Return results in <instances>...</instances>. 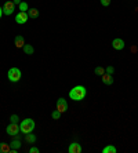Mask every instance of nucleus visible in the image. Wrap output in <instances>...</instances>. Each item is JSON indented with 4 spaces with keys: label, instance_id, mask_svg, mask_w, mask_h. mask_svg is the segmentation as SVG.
<instances>
[{
    "label": "nucleus",
    "instance_id": "f257e3e1",
    "mask_svg": "<svg viewBox=\"0 0 138 153\" xmlns=\"http://www.w3.org/2000/svg\"><path fill=\"white\" fill-rule=\"evenodd\" d=\"M86 94H87V91H86V88L83 85H76V87H73V88L69 91V97H71V100H73V101L84 100Z\"/></svg>",
    "mask_w": 138,
    "mask_h": 153
},
{
    "label": "nucleus",
    "instance_id": "f03ea898",
    "mask_svg": "<svg viewBox=\"0 0 138 153\" xmlns=\"http://www.w3.org/2000/svg\"><path fill=\"white\" fill-rule=\"evenodd\" d=\"M36 127V123L33 119H25V120L21 121V124H19V131L22 134H29V132H32Z\"/></svg>",
    "mask_w": 138,
    "mask_h": 153
},
{
    "label": "nucleus",
    "instance_id": "7ed1b4c3",
    "mask_svg": "<svg viewBox=\"0 0 138 153\" xmlns=\"http://www.w3.org/2000/svg\"><path fill=\"white\" fill-rule=\"evenodd\" d=\"M7 77L11 83H17L21 79V71L18 68H10L7 72Z\"/></svg>",
    "mask_w": 138,
    "mask_h": 153
},
{
    "label": "nucleus",
    "instance_id": "20e7f679",
    "mask_svg": "<svg viewBox=\"0 0 138 153\" xmlns=\"http://www.w3.org/2000/svg\"><path fill=\"white\" fill-rule=\"evenodd\" d=\"M6 132L11 137H17L18 134L21 132L19 131V124H18V123H11V124H8L7 128H6Z\"/></svg>",
    "mask_w": 138,
    "mask_h": 153
},
{
    "label": "nucleus",
    "instance_id": "39448f33",
    "mask_svg": "<svg viewBox=\"0 0 138 153\" xmlns=\"http://www.w3.org/2000/svg\"><path fill=\"white\" fill-rule=\"evenodd\" d=\"M28 19H29L28 11H26V13H25V11H19V13L15 15V22L19 24V25H22V24H25V22H28Z\"/></svg>",
    "mask_w": 138,
    "mask_h": 153
},
{
    "label": "nucleus",
    "instance_id": "423d86ee",
    "mask_svg": "<svg viewBox=\"0 0 138 153\" xmlns=\"http://www.w3.org/2000/svg\"><path fill=\"white\" fill-rule=\"evenodd\" d=\"M15 10V4L14 1H6L3 6V14L4 15H11Z\"/></svg>",
    "mask_w": 138,
    "mask_h": 153
},
{
    "label": "nucleus",
    "instance_id": "0eeeda50",
    "mask_svg": "<svg viewBox=\"0 0 138 153\" xmlns=\"http://www.w3.org/2000/svg\"><path fill=\"white\" fill-rule=\"evenodd\" d=\"M57 111H60L61 113H65L68 111V102L65 98H58L57 101Z\"/></svg>",
    "mask_w": 138,
    "mask_h": 153
},
{
    "label": "nucleus",
    "instance_id": "6e6552de",
    "mask_svg": "<svg viewBox=\"0 0 138 153\" xmlns=\"http://www.w3.org/2000/svg\"><path fill=\"white\" fill-rule=\"evenodd\" d=\"M21 145H22V142L19 139H13L10 142V146H11L10 153H17L18 150H19V148H21Z\"/></svg>",
    "mask_w": 138,
    "mask_h": 153
},
{
    "label": "nucleus",
    "instance_id": "1a4fd4ad",
    "mask_svg": "<svg viewBox=\"0 0 138 153\" xmlns=\"http://www.w3.org/2000/svg\"><path fill=\"white\" fill-rule=\"evenodd\" d=\"M124 40L123 39H113L112 40V47H113L115 50H117V51H120V50H123L124 48Z\"/></svg>",
    "mask_w": 138,
    "mask_h": 153
},
{
    "label": "nucleus",
    "instance_id": "9d476101",
    "mask_svg": "<svg viewBox=\"0 0 138 153\" xmlns=\"http://www.w3.org/2000/svg\"><path fill=\"white\" fill-rule=\"evenodd\" d=\"M68 152H69V153H80V152H81V146H80V143H78V142H72L71 145H69V148H68Z\"/></svg>",
    "mask_w": 138,
    "mask_h": 153
},
{
    "label": "nucleus",
    "instance_id": "9b49d317",
    "mask_svg": "<svg viewBox=\"0 0 138 153\" xmlns=\"http://www.w3.org/2000/svg\"><path fill=\"white\" fill-rule=\"evenodd\" d=\"M14 44H15V47H18V48H22V47L25 46V39L21 35H17L14 39Z\"/></svg>",
    "mask_w": 138,
    "mask_h": 153
},
{
    "label": "nucleus",
    "instance_id": "f8f14e48",
    "mask_svg": "<svg viewBox=\"0 0 138 153\" xmlns=\"http://www.w3.org/2000/svg\"><path fill=\"white\" fill-rule=\"evenodd\" d=\"M102 83L106 85H110V84H113V76L112 75H108V73H104L102 76Z\"/></svg>",
    "mask_w": 138,
    "mask_h": 153
},
{
    "label": "nucleus",
    "instance_id": "ddd939ff",
    "mask_svg": "<svg viewBox=\"0 0 138 153\" xmlns=\"http://www.w3.org/2000/svg\"><path fill=\"white\" fill-rule=\"evenodd\" d=\"M22 50H24V53L26 54V55H32V54L35 53V48H33V46H31V44H25V46L22 47Z\"/></svg>",
    "mask_w": 138,
    "mask_h": 153
},
{
    "label": "nucleus",
    "instance_id": "4468645a",
    "mask_svg": "<svg viewBox=\"0 0 138 153\" xmlns=\"http://www.w3.org/2000/svg\"><path fill=\"white\" fill-rule=\"evenodd\" d=\"M11 149L10 143H4V142H0V153H8Z\"/></svg>",
    "mask_w": 138,
    "mask_h": 153
},
{
    "label": "nucleus",
    "instance_id": "2eb2a0df",
    "mask_svg": "<svg viewBox=\"0 0 138 153\" xmlns=\"http://www.w3.org/2000/svg\"><path fill=\"white\" fill-rule=\"evenodd\" d=\"M25 141H26L28 143H35L36 142V135H33L32 132H29V134L25 135Z\"/></svg>",
    "mask_w": 138,
    "mask_h": 153
},
{
    "label": "nucleus",
    "instance_id": "dca6fc26",
    "mask_svg": "<svg viewBox=\"0 0 138 153\" xmlns=\"http://www.w3.org/2000/svg\"><path fill=\"white\" fill-rule=\"evenodd\" d=\"M28 15H29V18H37L39 17V10L31 8V10H28Z\"/></svg>",
    "mask_w": 138,
    "mask_h": 153
},
{
    "label": "nucleus",
    "instance_id": "f3484780",
    "mask_svg": "<svg viewBox=\"0 0 138 153\" xmlns=\"http://www.w3.org/2000/svg\"><path fill=\"white\" fill-rule=\"evenodd\" d=\"M102 153H116V148L112 145H108L102 149Z\"/></svg>",
    "mask_w": 138,
    "mask_h": 153
},
{
    "label": "nucleus",
    "instance_id": "a211bd4d",
    "mask_svg": "<svg viewBox=\"0 0 138 153\" xmlns=\"http://www.w3.org/2000/svg\"><path fill=\"white\" fill-rule=\"evenodd\" d=\"M94 73H95L97 76H102L104 73H105V69H104L102 66H97V68L94 69Z\"/></svg>",
    "mask_w": 138,
    "mask_h": 153
},
{
    "label": "nucleus",
    "instance_id": "6ab92c4d",
    "mask_svg": "<svg viewBox=\"0 0 138 153\" xmlns=\"http://www.w3.org/2000/svg\"><path fill=\"white\" fill-rule=\"evenodd\" d=\"M29 10V7H28V3L26 1H21V4H19V11H26Z\"/></svg>",
    "mask_w": 138,
    "mask_h": 153
},
{
    "label": "nucleus",
    "instance_id": "aec40b11",
    "mask_svg": "<svg viewBox=\"0 0 138 153\" xmlns=\"http://www.w3.org/2000/svg\"><path fill=\"white\" fill-rule=\"evenodd\" d=\"M61 114H62V113H61L60 111H54L53 113H51V117H53L54 120H58V119L61 117Z\"/></svg>",
    "mask_w": 138,
    "mask_h": 153
},
{
    "label": "nucleus",
    "instance_id": "412c9836",
    "mask_svg": "<svg viewBox=\"0 0 138 153\" xmlns=\"http://www.w3.org/2000/svg\"><path fill=\"white\" fill-rule=\"evenodd\" d=\"M18 120H19L18 114H11V117H10V121H11V123H18Z\"/></svg>",
    "mask_w": 138,
    "mask_h": 153
},
{
    "label": "nucleus",
    "instance_id": "4be33fe9",
    "mask_svg": "<svg viewBox=\"0 0 138 153\" xmlns=\"http://www.w3.org/2000/svg\"><path fill=\"white\" fill-rule=\"evenodd\" d=\"M113 72H115L113 66H108V68L105 69V73H108V75H113Z\"/></svg>",
    "mask_w": 138,
    "mask_h": 153
},
{
    "label": "nucleus",
    "instance_id": "5701e85b",
    "mask_svg": "<svg viewBox=\"0 0 138 153\" xmlns=\"http://www.w3.org/2000/svg\"><path fill=\"white\" fill-rule=\"evenodd\" d=\"M99 1H101V4H102L104 7H108L110 4V0H99Z\"/></svg>",
    "mask_w": 138,
    "mask_h": 153
},
{
    "label": "nucleus",
    "instance_id": "b1692460",
    "mask_svg": "<svg viewBox=\"0 0 138 153\" xmlns=\"http://www.w3.org/2000/svg\"><path fill=\"white\" fill-rule=\"evenodd\" d=\"M29 153H39V148H36V146H32V148L29 149Z\"/></svg>",
    "mask_w": 138,
    "mask_h": 153
},
{
    "label": "nucleus",
    "instance_id": "393cba45",
    "mask_svg": "<svg viewBox=\"0 0 138 153\" xmlns=\"http://www.w3.org/2000/svg\"><path fill=\"white\" fill-rule=\"evenodd\" d=\"M14 4H15V6H17V4L19 6V4H21V0H14Z\"/></svg>",
    "mask_w": 138,
    "mask_h": 153
},
{
    "label": "nucleus",
    "instance_id": "a878e982",
    "mask_svg": "<svg viewBox=\"0 0 138 153\" xmlns=\"http://www.w3.org/2000/svg\"><path fill=\"white\" fill-rule=\"evenodd\" d=\"M1 15H3V7H0V18H1Z\"/></svg>",
    "mask_w": 138,
    "mask_h": 153
}]
</instances>
